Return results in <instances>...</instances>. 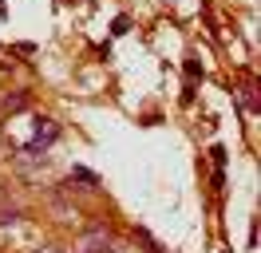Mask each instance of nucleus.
<instances>
[{
    "label": "nucleus",
    "mask_w": 261,
    "mask_h": 253,
    "mask_svg": "<svg viewBox=\"0 0 261 253\" xmlns=\"http://www.w3.org/2000/svg\"><path fill=\"white\" fill-rule=\"evenodd\" d=\"M56 135H60V127L51 123V119H44V123L36 127V139L28 142V155H36L40 146H51V142H56Z\"/></svg>",
    "instance_id": "1"
},
{
    "label": "nucleus",
    "mask_w": 261,
    "mask_h": 253,
    "mask_svg": "<svg viewBox=\"0 0 261 253\" xmlns=\"http://www.w3.org/2000/svg\"><path fill=\"white\" fill-rule=\"evenodd\" d=\"M48 253H51V249H48Z\"/></svg>",
    "instance_id": "2"
}]
</instances>
